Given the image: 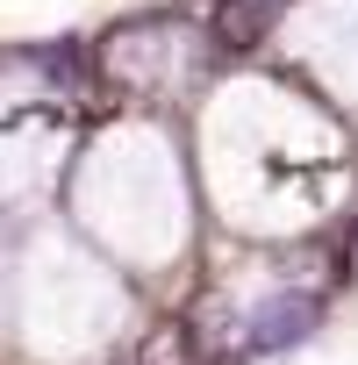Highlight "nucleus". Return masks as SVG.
<instances>
[{"label":"nucleus","mask_w":358,"mask_h":365,"mask_svg":"<svg viewBox=\"0 0 358 365\" xmlns=\"http://www.w3.org/2000/svg\"><path fill=\"white\" fill-rule=\"evenodd\" d=\"M287 15V0H223L215 8V43L223 51H251V43H265V29Z\"/></svg>","instance_id":"1"},{"label":"nucleus","mask_w":358,"mask_h":365,"mask_svg":"<svg viewBox=\"0 0 358 365\" xmlns=\"http://www.w3.org/2000/svg\"><path fill=\"white\" fill-rule=\"evenodd\" d=\"M136 365H194V336L179 322H165V329H150V344L136 351Z\"/></svg>","instance_id":"2"}]
</instances>
